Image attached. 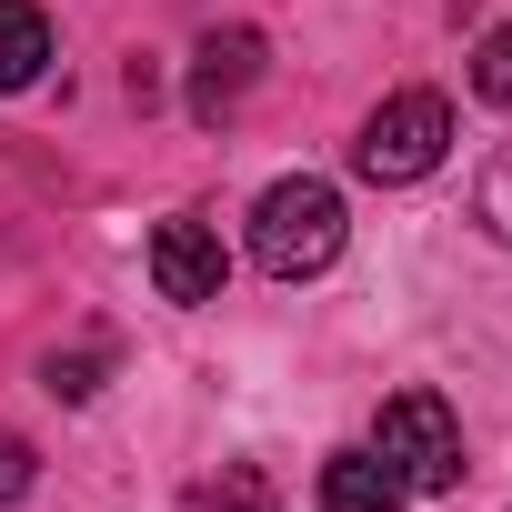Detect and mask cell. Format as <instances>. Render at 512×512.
<instances>
[{
	"instance_id": "cell-4",
	"label": "cell",
	"mask_w": 512,
	"mask_h": 512,
	"mask_svg": "<svg viewBox=\"0 0 512 512\" xmlns=\"http://www.w3.org/2000/svg\"><path fill=\"white\" fill-rule=\"evenodd\" d=\"M151 292L181 302V312L221 302V241H211L201 221H161V231H151Z\"/></svg>"
},
{
	"instance_id": "cell-5",
	"label": "cell",
	"mask_w": 512,
	"mask_h": 512,
	"mask_svg": "<svg viewBox=\"0 0 512 512\" xmlns=\"http://www.w3.org/2000/svg\"><path fill=\"white\" fill-rule=\"evenodd\" d=\"M251 81H262V31H241V21H231V31H211V41H201V61H191V121H221Z\"/></svg>"
},
{
	"instance_id": "cell-1",
	"label": "cell",
	"mask_w": 512,
	"mask_h": 512,
	"mask_svg": "<svg viewBox=\"0 0 512 512\" xmlns=\"http://www.w3.org/2000/svg\"><path fill=\"white\" fill-rule=\"evenodd\" d=\"M251 262H262L272 282H312V272H332V262H342V191L312 181V171L272 181L262 211H251Z\"/></svg>"
},
{
	"instance_id": "cell-3",
	"label": "cell",
	"mask_w": 512,
	"mask_h": 512,
	"mask_svg": "<svg viewBox=\"0 0 512 512\" xmlns=\"http://www.w3.org/2000/svg\"><path fill=\"white\" fill-rule=\"evenodd\" d=\"M442 151H452V101H442V91H392V101L362 121L352 171H362V181H382V191H402V181L442 171Z\"/></svg>"
},
{
	"instance_id": "cell-9",
	"label": "cell",
	"mask_w": 512,
	"mask_h": 512,
	"mask_svg": "<svg viewBox=\"0 0 512 512\" xmlns=\"http://www.w3.org/2000/svg\"><path fill=\"white\" fill-rule=\"evenodd\" d=\"M472 221L492 231V241H512V141L482 161V191H472Z\"/></svg>"
},
{
	"instance_id": "cell-11",
	"label": "cell",
	"mask_w": 512,
	"mask_h": 512,
	"mask_svg": "<svg viewBox=\"0 0 512 512\" xmlns=\"http://www.w3.org/2000/svg\"><path fill=\"white\" fill-rule=\"evenodd\" d=\"M51 392H61V402H91V392H101V352H71V362L51 352Z\"/></svg>"
},
{
	"instance_id": "cell-10",
	"label": "cell",
	"mask_w": 512,
	"mask_h": 512,
	"mask_svg": "<svg viewBox=\"0 0 512 512\" xmlns=\"http://www.w3.org/2000/svg\"><path fill=\"white\" fill-rule=\"evenodd\" d=\"M472 91H482L492 111H512V31H482V51H472Z\"/></svg>"
},
{
	"instance_id": "cell-12",
	"label": "cell",
	"mask_w": 512,
	"mask_h": 512,
	"mask_svg": "<svg viewBox=\"0 0 512 512\" xmlns=\"http://www.w3.org/2000/svg\"><path fill=\"white\" fill-rule=\"evenodd\" d=\"M21 492H31V442L0 432V502H21Z\"/></svg>"
},
{
	"instance_id": "cell-8",
	"label": "cell",
	"mask_w": 512,
	"mask_h": 512,
	"mask_svg": "<svg viewBox=\"0 0 512 512\" xmlns=\"http://www.w3.org/2000/svg\"><path fill=\"white\" fill-rule=\"evenodd\" d=\"M201 512H282V492H272L262 462H221V482L201 492Z\"/></svg>"
},
{
	"instance_id": "cell-7",
	"label": "cell",
	"mask_w": 512,
	"mask_h": 512,
	"mask_svg": "<svg viewBox=\"0 0 512 512\" xmlns=\"http://www.w3.org/2000/svg\"><path fill=\"white\" fill-rule=\"evenodd\" d=\"M51 71V21L41 0H0V91H31Z\"/></svg>"
},
{
	"instance_id": "cell-6",
	"label": "cell",
	"mask_w": 512,
	"mask_h": 512,
	"mask_svg": "<svg viewBox=\"0 0 512 512\" xmlns=\"http://www.w3.org/2000/svg\"><path fill=\"white\" fill-rule=\"evenodd\" d=\"M322 512H402V482L382 472V452H332L322 462Z\"/></svg>"
},
{
	"instance_id": "cell-2",
	"label": "cell",
	"mask_w": 512,
	"mask_h": 512,
	"mask_svg": "<svg viewBox=\"0 0 512 512\" xmlns=\"http://www.w3.org/2000/svg\"><path fill=\"white\" fill-rule=\"evenodd\" d=\"M372 452H382V472H392L402 492H452V482H462V422H452V402L422 392V382L382 402Z\"/></svg>"
}]
</instances>
